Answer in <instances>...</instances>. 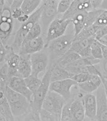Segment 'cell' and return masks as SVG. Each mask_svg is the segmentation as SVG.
Instances as JSON below:
<instances>
[{"instance_id":"1","label":"cell","mask_w":107,"mask_h":121,"mask_svg":"<svg viewBox=\"0 0 107 121\" xmlns=\"http://www.w3.org/2000/svg\"><path fill=\"white\" fill-rule=\"evenodd\" d=\"M42 9L41 4L38 8L29 16L28 21L21 24L16 31L11 46H9L16 53L19 54L22 43L29 31L36 23L39 22Z\"/></svg>"},{"instance_id":"2","label":"cell","mask_w":107,"mask_h":121,"mask_svg":"<svg viewBox=\"0 0 107 121\" xmlns=\"http://www.w3.org/2000/svg\"><path fill=\"white\" fill-rule=\"evenodd\" d=\"M4 94L12 114L15 117L25 116L29 112L30 102L23 95L7 87Z\"/></svg>"},{"instance_id":"3","label":"cell","mask_w":107,"mask_h":121,"mask_svg":"<svg viewBox=\"0 0 107 121\" xmlns=\"http://www.w3.org/2000/svg\"><path fill=\"white\" fill-rule=\"evenodd\" d=\"M74 39V34H67L49 42L46 49L54 62L69 51Z\"/></svg>"},{"instance_id":"4","label":"cell","mask_w":107,"mask_h":121,"mask_svg":"<svg viewBox=\"0 0 107 121\" xmlns=\"http://www.w3.org/2000/svg\"><path fill=\"white\" fill-rule=\"evenodd\" d=\"M12 0H4V5L0 17V40L6 47L12 34L14 19L12 17L10 6Z\"/></svg>"},{"instance_id":"5","label":"cell","mask_w":107,"mask_h":121,"mask_svg":"<svg viewBox=\"0 0 107 121\" xmlns=\"http://www.w3.org/2000/svg\"><path fill=\"white\" fill-rule=\"evenodd\" d=\"M50 84V70L49 69L41 79V83L37 91L33 94L32 99L30 103L31 111L40 112L43 102L49 91Z\"/></svg>"},{"instance_id":"6","label":"cell","mask_w":107,"mask_h":121,"mask_svg":"<svg viewBox=\"0 0 107 121\" xmlns=\"http://www.w3.org/2000/svg\"><path fill=\"white\" fill-rule=\"evenodd\" d=\"M59 1L56 0L42 1V9L39 23L41 26L42 32L45 33V35L49 24L58 15L57 7Z\"/></svg>"},{"instance_id":"7","label":"cell","mask_w":107,"mask_h":121,"mask_svg":"<svg viewBox=\"0 0 107 121\" xmlns=\"http://www.w3.org/2000/svg\"><path fill=\"white\" fill-rule=\"evenodd\" d=\"M72 22L70 19L57 18L54 19L48 27L45 39V47L46 48L50 42L65 35L68 27Z\"/></svg>"},{"instance_id":"8","label":"cell","mask_w":107,"mask_h":121,"mask_svg":"<svg viewBox=\"0 0 107 121\" xmlns=\"http://www.w3.org/2000/svg\"><path fill=\"white\" fill-rule=\"evenodd\" d=\"M67 102L61 95L49 91L43 102L41 109L61 117L63 107Z\"/></svg>"},{"instance_id":"9","label":"cell","mask_w":107,"mask_h":121,"mask_svg":"<svg viewBox=\"0 0 107 121\" xmlns=\"http://www.w3.org/2000/svg\"><path fill=\"white\" fill-rule=\"evenodd\" d=\"M30 55L31 63L32 66V74L39 77L42 73L46 72L48 66L49 56L48 51L44 50Z\"/></svg>"},{"instance_id":"10","label":"cell","mask_w":107,"mask_h":121,"mask_svg":"<svg viewBox=\"0 0 107 121\" xmlns=\"http://www.w3.org/2000/svg\"><path fill=\"white\" fill-rule=\"evenodd\" d=\"M77 85V84L73 80L68 79L51 82L49 91L61 95L67 102L70 100L71 96L72 88Z\"/></svg>"},{"instance_id":"11","label":"cell","mask_w":107,"mask_h":121,"mask_svg":"<svg viewBox=\"0 0 107 121\" xmlns=\"http://www.w3.org/2000/svg\"><path fill=\"white\" fill-rule=\"evenodd\" d=\"M93 11L90 0H73L69 8L62 17L65 20L70 19L77 14L82 12H89Z\"/></svg>"},{"instance_id":"12","label":"cell","mask_w":107,"mask_h":121,"mask_svg":"<svg viewBox=\"0 0 107 121\" xmlns=\"http://www.w3.org/2000/svg\"><path fill=\"white\" fill-rule=\"evenodd\" d=\"M96 91L95 120L97 121H107V96L103 84Z\"/></svg>"},{"instance_id":"13","label":"cell","mask_w":107,"mask_h":121,"mask_svg":"<svg viewBox=\"0 0 107 121\" xmlns=\"http://www.w3.org/2000/svg\"><path fill=\"white\" fill-rule=\"evenodd\" d=\"M45 47V41L42 36L32 40L30 41L23 43L21 46L19 54L31 55L41 51Z\"/></svg>"},{"instance_id":"14","label":"cell","mask_w":107,"mask_h":121,"mask_svg":"<svg viewBox=\"0 0 107 121\" xmlns=\"http://www.w3.org/2000/svg\"><path fill=\"white\" fill-rule=\"evenodd\" d=\"M82 94H78V97L71 100L70 105L71 121H83L85 118Z\"/></svg>"},{"instance_id":"15","label":"cell","mask_w":107,"mask_h":121,"mask_svg":"<svg viewBox=\"0 0 107 121\" xmlns=\"http://www.w3.org/2000/svg\"><path fill=\"white\" fill-rule=\"evenodd\" d=\"M8 86L16 92L25 96L30 103L33 93L26 85L24 79L17 76L12 77L8 83Z\"/></svg>"},{"instance_id":"16","label":"cell","mask_w":107,"mask_h":121,"mask_svg":"<svg viewBox=\"0 0 107 121\" xmlns=\"http://www.w3.org/2000/svg\"><path fill=\"white\" fill-rule=\"evenodd\" d=\"M85 117L90 121L95 120L97 112V102L95 95L86 93L82 97Z\"/></svg>"},{"instance_id":"17","label":"cell","mask_w":107,"mask_h":121,"mask_svg":"<svg viewBox=\"0 0 107 121\" xmlns=\"http://www.w3.org/2000/svg\"><path fill=\"white\" fill-rule=\"evenodd\" d=\"M102 84V78L97 75H90L88 80L78 84L79 88L86 93H92L97 91Z\"/></svg>"},{"instance_id":"18","label":"cell","mask_w":107,"mask_h":121,"mask_svg":"<svg viewBox=\"0 0 107 121\" xmlns=\"http://www.w3.org/2000/svg\"><path fill=\"white\" fill-rule=\"evenodd\" d=\"M19 56L20 59L17 68L18 77L25 79L32 74L30 55H20Z\"/></svg>"},{"instance_id":"19","label":"cell","mask_w":107,"mask_h":121,"mask_svg":"<svg viewBox=\"0 0 107 121\" xmlns=\"http://www.w3.org/2000/svg\"><path fill=\"white\" fill-rule=\"evenodd\" d=\"M50 70L51 83L68 79H71L73 74L64 68L55 63H53L49 68Z\"/></svg>"},{"instance_id":"20","label":"cell","mask_w":107,"mask_h":121,"mask_svg":"<svg viewBox=\"0 0 107 121\" xmlns=\"http://www.w3.org/2000/svg\"><path fill=\"white\" fill-rule=\"evenodd\" d=\"M81 57L77 53L69 51L61 58L54 62L53 63L56 64L60 67L65 68Z\"/></svg>"},{"instance_id":"21","label":"cell","mask_w":107,"mask_h":121,"mask_svg":"<svg viewBox=\"0 0 107 121\" xmlns=\"http://www.w3.org/2000/svg\"><path fill=\"white\" fill-rule=\"evenodd\" d=\"M88 12H82L75 15L71 19L74 26V38L85 27L86 15Z\"/></svg>"},{"instance_id":"22","label":"cell","mask_w":107,"mask_h":121,"mask_svg":"<svg viewBox=\"0 0 107 121\" xmlns=\"http://www.w3.org/2000/svg\"><path fill=\"white\" fill-rule=\"evenodd\" d=\"M42 0H23L21 8L25 15H30L38 8Z\"/></svg>"},{"instance_id":"23","label":"cell","mask_w":107,"mask_h":121,"mask_svg":"<svg viewBox=\"0 0 107 121\" xmlns=\"http://www.w3.org/2000/svg\"><path fill=\"white\" fill-rule=\"evenodd\" d=\"M99 28V27L94 25L84 28L78 35L74 38L73 41L87 40L95 37V33Z\"/></svg>"},{"instance_id":"24","label":"cell","mask_w":107,"mask_h":121,"mask_svg":"<svg viewBox=\"0 0 107 121\" xmlns=\"http://www.w3.org/2000/svg\"><path fill=\"white\" fill-rule=\"evenodd\" d=\"M0 114L5 121H15V117L6 97L0 100Z\"/></svg>"},{"instance_id":"25","label":"cell","mask_w":107,"mask_h":121,"mask_svg":"<svg viewBox=\"0 0 107 121\" xmlns=\"http://www.w3.org/2000/svg\"><path fill=\"white\" fill-rule=\"evenodd\" d=\"M95 40V37L87 40L73 41L71 47L69 51L79 54L86 47L91 46L92 43Z\"/></svg>"},{"instance_id":"26","label":"cell","mask_w":107,"mask_h":121,"mask_svg":"<svg viewBox=\"0 0 107 121\" xmlns=\"http://www.w3.org/2000/svg\"><path fill=\"white\" fill-rule=\"evenodd\" d=\"M11 78L8 74V67L5 62L0 65V86L2 91L4 92Z\"/></svg>"},{"instance_id":"27","label":"cell","mask_w":107,"mask_h":121,"mask_svg":"<svg viewBox=\"0 0 107 121\" xmlns=\"http://www.w3.org/2000/svg\"><path fill=\"white\" fill-rule=\"evenodd\" d=\"M19 59V54L15 52L9 46V51L5 61L9 69L12 70H17Z\"/></svg>"},{"instance_id":"28","label":"cell","mask_w":107,"mask_h":121,"mask_svg":"<svg viewBox=\"0 0 107 121\" xmlns=\"http://www.w3.org/2000/svg\"><path fill=\"white\" fill-rule=\"evenodd\" d=\"M24 80L26 85L29 89L32 92L33 95L37 91L41 83V79H40L39 77L32 74L24 79Z\"/></svg>"},{"instance_id":"29","label":"cell","mask_w":107,"mask_h":121,"mask_svg":"<svg viewBox=\"0 0 107 121\" xmlns=\"http://www.w3.org/2000/svg\"><path fill=\"white\" fill-rule=\"evenodd\" d=\"M42 30L39 22L36 23L27 35L23 43H25L36 39L41 36ZM22 43V44H23Z\"/></svg>"},{"instance_id":"30","label":"cell","mask_w":107,"mask_h":121,"mask_svg":"<svg viewBox=\"0 0 107 121\" xmlns=\"http://www.w3.org/2000/svg\"><path fill=\"white\" fill-rule=\"evenodd\" d=\"M91 53L95 59L101 60L103 59L102 47L99 42L95 39L91 44Z\"/></svg>"},{"instance_id":"31","label":"cell","mask_w":107,"mask_h":121,"mask_svg":"<svg viewBox=\"0 0 107 121\" xmlns=\"http://www.w3.org/2000/svg\"><path fill=\"white\" fill-rule=\"evenodd\" d=\"M40 117L41 121H59L61 117L56 114L41 109L40 112Z\"/></svg>"},{"instance_id":"32","label":"cell","mask_w":107,"mask_h":121,"mask_svg":"<svg viewBox=\"0 0 107 121\" xmlns=\"http://www.w3.org/2000/svg\"><path fill=\"white\" fill-rule=\"evenodd\" d=\"M73 0H61L58 3L57 10L58 14H63L67 11Z\"/></svg>"},{"instance_id":"33","label":"cell","mask_w":107,"mask_h":121,"mask_svg":"<svg viewBox=\"0 0 107 121\" xmlns=\"http://www.w3.org/2000/svg\"><path fill=\"white\" fill-rule=\"evenodd\" d=\"M72 100L66 103L63 107L61 114L60 121H71L70 115V105Z\"/></svg>"},{"instance_id":"34","label":"cell","mask_w":107,"mask_h":121,"mask_svg":"<svg viewBox=\"0 0 107 121\" xmlns=\"http://www.w3.org/2000/svg\"><path fill=\"white\" fill-rule=\"evenodd\" d=\"M93 25L99 28L107 25V10H103Z\"/></svg>"},{"instance_id":"35","label":"cell","mask_w":107,"mask_h":121,"mask_svg":"<svg viewBox=\"0 0 107 121\" xmlns=\"http://www.w3.org/2000/svg\"><path fill=\"white\" fill-rule=\"evenodd\" d=\"M23 121H41L40 112L31 111L25 115Z\"/></svg>"},{"instance_id":"36","label":"cell","mask_w":107,"mask_h":121,"mask_svg":"<svg viewBox=\"0 0 107 121\" xmlns=\"http://www.w3.org/2000/svg\"><path fill=\"white\" fill-rule=\"evenodd\" d=\"M9 51V46L7 47L0 40V65L5 62Z\"/></svg>"},{"instance_id":"37","label":"cell","mask_w":107,"mask_h":121,"mask_svg":"<svg viewBox=\"0 0 107 121\" xmlns=\"http://www.w3.org/2000/svg\"><path fill=\"white\" fill-rule=\"evenodd\" d=\"M90 75L86 73H78L74 75L72 77L71 79L75 82L78 84L87 81L89 78Z\"/></svg>"},{"instance_id":"38","label":"cell","mask_w":107,"mask_h":121,"mask_svg":"<svg viewBox=\"0 0 107 121\" xmlns=\"http://www.w3.org/2000/svg\"><path fill=\"white\" fill-rule=\"evenodd\" d=\"M106 35H107V25L99 28L95 33V39L98 41Z\"/></svg>"},{"instance_id":"39","label":"cell","mask_w":107,"mask_h":121,"mask_svg":"<svg viewBox=\"0 0 107 121\" xmlns=\"http://www.w3.org/2000/svg\"><path fill=\"white\" fill-rule=\"evenodd\" d=\"M23 0H13L10 6V9L11 11L17 9L21 8Z\"/></svg>"},{"instance_id":"40","label":"cell","mask_w":107,"mask_h":121,"mask_svg":"<svg viewBox=\"0 0 107 121\" xmlns=\"http://www.w3.org/2000/svg\"><path fill=\"white\" fill-rule=\"evenodd\" d=\"M23 11L21 8L17 9L11 11V15L13 19L17 20L21 15H24Z\"/></svg>"},{"instance_id":"41","label":"cell","mask_w":107,"mask_h":121,"mask_svg":"<svg viewBox=\"0 0 107 121\" xmlns=\"http://www.w3.org/2000/svg\"><path fill=\"white\" fill-rule=\"evenodd\" d=\"M102 0H90L93 10L100 9Z\"/></svg>"},{"instance_id":"42","label":"cell","mask_w":107,"mask_h":121,"mask_svg":"<svg viewBox=\"0 0 107 121\" xmlns=\"http://www.w3.org/2000/svg\"><path fill=\"white\" fill-rule=\"evenodd\" d=\"M29 16L30 15L24 14L23 15H21V16L19 18H18L16 20V21L21 24L24 23L28 20Z\"/></svg>"},{"instance_id":"43","label":"cell","mask_w":107,"mask_h":121,"mask_svg":"<svg viewBox=\"0 0 107 121\" xmlns=\"http://www.w3.org/2000/svg\"><path fill=\"white\" fill-rule=\"evenodd\" d=\"M101 46L102 47L103 59L107 62V47L102 44H101Z\"/></svg>"},{"instance_id":"44","label":"cell","mask_w":107,"mask_h":121,"mask_svg":"<svg viewBox=\"0 0 107 121\" xmlns=\"http://www.w3.org/2000/svg\"><path fill=\"white\" fill-rule=\"evenodd\" d=\"M98 41L101 44L107 47V35L102 38V39H100Z\"/></svg>"},{"instance_id":"45","label":"cell","mask_w":107,"mask_h":121,"mask_svg":"<svg viewBox=\"0 0 107 121\" xmlns=\"http://www.w3.org/2000/svg\"><path fill=\"white\" fill-rule=\"evenodd\" d=\"M100 9L107 10V0H102L100 6Z\"/></svg>"},{"instance_id":"46","label":"cell","mask_w":107,"mask_h":121,"mask_svg":"<svg viewBox=\"0 0 107 121\" xmlns=\"http://www.w3.org/2000/svg\"><path fill=\"white\" fill-rule=\"evenodd\" d=\"M4 5V0H0V17L1 15Z\"/></svg>"},{"instance_id":"47","label":"cell","mask_w":107,"mask_h":121,"mask_svg":"<svg viewBox=\"0 0 107 121\" xmlns=\"http://www.w3.org/2000/svg\"><path fill=\"white\" fill-rule=\"evenodd\" d=\"M0 121H5L4 119L3 118V116L0 114Z\"/></svg>"},{"instance_id":"48","label":"cell","mask_w":107,"mask_h":121,"mask_svg":"<svg viewBox=\"0 0 107 121\" xmlns=\"http://www.w3.org/2000/svg\"><path fill=\"white\" fill-rule=\"evenodd\" d=\"M91 121L89 119L87 118H86L85 117V120H84V121Z\"/></svg>"},{"instance_id":"49","label":"cell","mask_w":107,"mask_h":121,"mask_svg":"<svg viewBox=\"0 0 107 121\" xmlns=\"http://www.w3.org/2000/svg\"><path fill=\"white\" fill-rule=\"evenodd\" d=\"M103 78L106 80H107V76H103Z\"/></svg>"},{"instance_id":"50","label":"cell","mask_w":107,"mask_h":121,"mask_svg":"<svg viewBox=\"0 0 107 121\" xmlns=\"http://www.w3.org/2000/svg\"><path fill=\"white\" fill-rule=\"evenodd\" d=\"M105 91H106V90H105ZM106 95H107V92H106Z\"/></svg>"},{"instance_id":"51","label":"cell","mask_w":107,"mask_h":121,"mask_svg":"<svg viewBox=\"0 0 107 121\" xmlns=\"http://www.w3.org/2000/svg\"><path fill=\"white\" fill-rule=\"evenodd\" d=\"M1 91V89H0V91Z\"/></svg>"},{"instance_id":"52","label":"cell","mask_w":107,"mask_h":121,"mask_svg":"<svg viewBox=\"0 0 107 121\" xmlns=\"http://www.w3.org/2000/svg\"><path fill=\"white\" fill-rule=\"evenodd\" d=\"M106 91V92H107V91Z\"/></svg>"},{"instance_id":"53","label":"cell","mask_w":107,"mask_h":121,"mask_svg":"<svg viewBox=\"0 0 107 121\" xmlns=\"http://www.w3.org/2000/svg\"><path fill=\"white\" fill-rule=\"evenodd\" d=\"M59 121H60V120H59Z\"/></svg>"}]
</instances>
